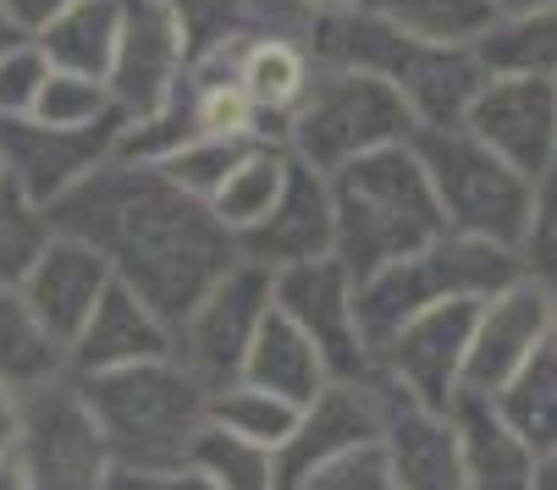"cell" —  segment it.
<instances>
[{"label":"cell","instance_id":"1","mask_svg":"<svg viewBox=\"0 0 557 490\" xmlns=\"http://www.w3.org/2000/svg\"><path fill=\"white\" fill-rule=\"evenodd\" d=\"M45 215L55 231L95 242L111 271L172 325L188 319L194 303L244 260V242L210 210V199L172 183L154 160H100L77 188L45 204Z\"/></svg>","mask_w":557,"mask_h":490},{"label":"cell","instance_id":"2","mask_svg":"<svg viewBox=\"0 0 557 490\" xmlns=\"http://www.w3.org/2000/svg\"><path fill=\"white\" fill-rule=\"evenodd\" d=\"M77 375V369H72ZM84 397L111 447V479L122 490H177L199 474L188 468V452L199 430L210 425V386L166 359H138L122 369L77 375ZM205 485V479H199Z\"/></svg>","mask_w":557,"mask_h":490},{"label":"cell","instance_id":"3","mask_svg":"<svg viewBox=\"0 0 557 490\" xmlns=\"http://www.w3.org/2000/svg\"><path fill=\"white\" fill-rule=\"evenodd\" d=\"M332 204H337V260L354 271V281L431 249L447 231V210L414 143H386L343 160L332 172Z\"/></svg>","mask_w":557,"mask_h":490},{"label":"cell","instance_id":"4","mask_svg":"<svg viewBox=\"0 0 557 490\" xmlns=\"http://www.w3.org/2000/svg\"><path fill=\"white\" fill-rule=\"evenodd\" d=\"M314 61H343V66H364L381 72L386 84L404 95L420 116V127H453L469 116L474 95L486 89V61L474 55V45H442V39H420L409 28H397L364 7H343V12H321L309 34Z\"/></svg>","mask_w":557,"mask_h":490},{"label":"cell","instance_id":"5","mask_svg":"<svg viewBox=\"0 0 557 490\" xmlns=\"http://www.w3.org/2000/svg\"><path fill=\"white\" fill-rule=\"evenodd\" d=\"M420 127L414 105L397 95L381 72L343 66V61H314V77L293 116L282 122V138L293 154H304L309 166L337 172L343 160L386 149V143H409Z\"/></svg>","mask_w":557,"mask_h":490},{"label":"cell","instance_id":"6","mask_svg":"<svg viewBox=\"0 0 557 490\" xmlns=\"http://www.w3.org/2000/svg\"><path fill=\"white\" fill-rule=\"evenodd\" d=\"M414 154L436 183V199L447 210L453 231L497 237V242H524L530 210H535V177H524L513 160H503L486 138H474L463 122L453 127H414Z\"/></svg>","mask_w":557,"mask_h":490},{"label":"cell","instance_id":"7","mask_svg":"<svg viewBox=\"0 0 557 490\" xmlns=\"http://www.w3.org/2000/svg\"><path fill=\"white\" fill-rule=\"evenodd\" d=\"M28 485L50 490H89L111 479V447L84 397V380L72 369L23 397V430L12 447Z\"/></svg>","mask_w":557,"mask_h":490},{"label":"cell","instance_id":"8","mask_svg":"<svg viewBox=\"0 0 557 490\" xmlns=\"http://www.w3.org/2000/svg\"><path fill=\"white\" fill-rule=\"evenodd\" d=\"M276 303V271L260 260H237L199 303L188 319L172 325V359L194 369L210 391L244 380L249 348L260 337V319Z\"/></svg>","mask_w":557,"mask_h":490},{"label":"cell","instance_id":"9","mask_svg":"<svg viewBox=\"0 0 557 490\" xmlns=\"http://www.w3.org/2000/svg\"><path fill=\"white\" fill-rule=\"evenodd\" d=\"M188 77V12L183 0H122V39L111 61V95L127 122L154 116Z\"/></svg>","mask_w":557,"mask_h":490},{"label":"cell","instance_id":"10","mask_svg":"<svg viewBox=\"0 0 557 490\" xmlns=\"http://www.w3.org/2000/svg\"><path fill=\"white\" fill-rule=\"evenodd\" d=\"M127 127V111H111L89 127H55L39 116H0V154H7V177L34 199L55 204L66 188L84 183L100 160L116 154Z\"/></svg>","mask_w":557,"mask_h":490},{"label":"cell","instance_id":"11","mask_svg":"<svg viewBox=\"0 0 557 490\" xmlns=\"http://www.w3.org/2000/svg\"><path fill=\"white\" fill-rule=\"evenodd\" d=\"M364 380L381 402V441L392 452L397 490H463V457L447 407H431L381 364H370Z\"/></svg>","mask_w":557,"mask_h":490},{"label":"cell","instance_id":"12","mask_svg":"<svg viewBox=\"0 0 557 490\" xmlns=\"http://www.w3.org/2000/svg\"><path fill=\"white\" fill-rule=\"evenodd\" d=\"M354 298H359V281L337 254L298 260V265L276 271V309L293 314L314 337V348L326 353L332 380H354L375 364L370 348H364V331H359V303Z\"/></svg>","mask_w":557,"mask_h":490},{"label":"cell","instance_id":"13","mask_svg":"<svg viewBox=\"0 0 557 490\" xmlns=\"http://www.w3.org/2000/svg\"><path fill=\"white\" fill-rule=\"evenodd\" d=\"M474 319H481V298H436L414 319H404V331H397L375 353V364L392 369L397 380H404L414 397H425L431 407H447L453 391L463 386Z\"/></svg>","mask_w":557,"mask_h":490},{"label":"cell","instance_id":"14","mask_svg":"<svg viewBox=\"0 0 557 490\" xmlns=\"http://www.w3.org/2000/svg\"><path fill=\"white\" fill-rule=\"evenodd\" d=\"M463 127L486 138L503 160L524 177H541L557 166V84L552 77H519V72H492L486 89L474 95Z\"/></svg>","mask_w":557,"mask_h":490},{"label":"cell","instance_id":"15","mask_svg":"<svg viewBox=\"0 0 557 490\" xmlns=\"http://www.w3.org/2000/svg\"><path fill=\"white\" fill-rule=\"evenodd\" d=\"M244 260H260L271 271L337 254V204H332V172L309 166L304 154L287 160V188L271 204V215L249 231H237Z\"/></svg>","mask_w":557,"mask_h":490},{"label":"cell","instance_id":"16","mask_svg":"<svg viewBox=\"0 0 557 490\" xmlns=\"http://www.w3.org/2000/svg\"><path fill=\"white\" fill-rule=\"evenodd\" d=\"M546 337H552V287L541 276H519L513 287H503L497 298L481 303L469 364H463V386L503 391L535 359V348Z\"/></svg>","mask_w":557,"mask_h":490},{"label":"cell","instance_id":"17","mask_svg":"<svg viewBox=\"0 0 557 490\" xmlns=\"http://www.w3.org/2000/svg\"><path fill=\"white\" fill-rule=\"evenodd\" d=\"M375 436H381V402H375L370 380L364 375L326 380V391L298 414V430L276 452V485L282 490H304V479L326 457H337V452H348L359 441H375Z\"/></svg>","mask_w":557,"mask_h":490},{"label":"cell","instance_id":"18","mask_svg":"<svg viewBox=\"0 0 557 490\" xmlns=\"http://www.w3.org/2000/svg\"><path fill=\"white\" fill-rule=\"evenodd\" d=\"M447 419L458 430L463 485H474V490H530L535 485V452L508 425L497 391L458 386L453 402H447Z\"/></svg>","mask_w":557,"mask_h":490},{"label":"cell","instance_id":"19","mask_svg":"<svg viewBox=\"0 0 557 490\" xmlns=\"http://www.w3.org/2000/svg\"><path fill=\"white\" fill-rule=\"evenodd\" d=\"M111 281H116V271H111V260L95 249V242L72 237V231H55V237L45 242V254H39L34 276L23 281V292H28L34 314L72 348Z\"/></svg>","mask_w":557,"mask_h":490},{"label":"cell","instance_id":"20","mask_svg":"<svg viewBox=\"0 0 557 490\" xmlns=\"http://www.w3.org/2000/svg\"><path fill=\"white\" fill-rule=\"evenodd\" d=\"M166 353H172V319L116 276L72 342V369L95 375V369H122V364L166 359Z\"/></svg>","mask_w":557,"mask_h":490},{"label":"cell","instance_id":"21","mask_svg":"<svg viewBox=\"0 0 557 490\" xmlns=\"http://www.w3.org/2000/svg\"><path fill=\"white\" fill-rule=\"evenodd\" d=\"M244 380H255V386H271V391H282L287 402L309 407L314 397L326 391L332 369H326V353L314 348V337L304 331V325L271 303V314L260 319V337H255V348H249Z\"/></svg>","mask_w":557,"mask_h":490},{"label":"cell","instance_id":"22","mask_svg":"<svg viewBox=\"0 0 557 490\" xmlns=\"http://www.w3.org/2000/svg\"><path fill=\"white\" fill-rule=\"evenodd\" d=\"M72 369V348L34 314L23 287H0V380L17 397L61 380Z\"/></svg>","mask_w":557,"mask_h":490},{"label":"cell","instance_id":"23","mask_svg":"<svg viewBox=\"0 0 557 490\" xmlns=\"http://www.w3.org/2000/svg\"><path fill=\"white\" fill-rule=\"evenodd\" d=\"M45 55L66 72H89V77H111L116 61V39H122V0H72L61 17H50L39 34Z\"/></svg>","mask_w":557,"mask_h":490},{"label":"cell","instance_id":"24","mask_svg":"<svg viewBox=\"0 0 557 490\" xmlns=\"http://www.w3.org/2000/svg\"><path fill=\"white\" fill-rule=\"evenodd\" d=\"M309 77H314V50L304 39H255L237 55V84H244V95L265 116V127L293 116V105L309 89Z\"/></svg>","mask_w":557,"mask_h":490},{"label":"cell","instance_id":"25","mask_svg":"<svg viewBox=\"0 0 557 490\" xmlns=\"http://www.w3.org/2000/svg\"><path fill=\"white\" fill-rule=\"evenodd\" d=\"M287 160H293V149H287L282 133H276V138H260V143L244 154V166L226 177V188L210 199V210H215L232 231L260 226V221L271 215V204L282 199V188H287Z\"/></svg>","mask_w":557,"mask_h":490},{"label":"cell","instance_id":"26","mask_svg":"<svg viewBox=\"0 0 557 490\" xmlns=\"http://www.w3.org/2000/svg\"><path fill=\"white\" fill-rule=\"evenodd\" d=\"M474 55L486 61V72L557 77V7L497 17L481 39H474Z\"/></svg>","mask_w":557,"mask_h":490},{"label":"cell","instance_id":"27","mask_svg":"<svg viewBox=\"0 0 557 490\" xmlns=\"http://www.w3.org/2000/svg\"><path fill=\"white\" fill-rule=\"evenodd\" d=\"M508 425L530 441V452H552L557 447V337H546L535 348V359L497 391Z\"/></svg>","mask_w":557,"mask_h":490},{"label":"cell","instance_id":"28","mask_svg":"<svg viewBox=\"0 0 557 490\" xmlns=\"http://www.w3.org/2000/svg\"><path fill=\"white\" fill-rule=\"evenodd\" d=\"M188 468L205 485H226V490H271L276 485V452L265 441H249V436L215 425V419L199 430Z\"/></svg>","mask_w":557,"mask_h":490},{"label":"cell","instance_id":"29","mask_svg":"<svg viewBox=\"0 0 557 490\" xmlns=\"http://www.w3.org/2000/svg\"><path fill=\"white\" fill-rule=\"evenodd\" d=\"M298 414H304L298 402H287L282 391L255 386V380H232V386L210 391V419L237 430V436H249V441H265L271 452L287 447V436L298 430Z\"/></svg>","mask_w":557,"mask_h":490},{"label":"cell","instance_id":"30","mask_svg":"<svg viewBox=\"0 0 557 490\" xmlns=\"http://www.w3.org/2000/svg\"><path fill=\"white\" fill-rule=\"evenodd\" d=\"M359 7L420 39H442V45H474L497 23L492 0H359Z\"/></svg>","mask_w":557,"mask_h":490},{"label":"cell","instance_id":"31","mask_svg":"<svg viewBox=\"0 0 557 490\" xmlns=\"http://www.w3.org/2000/svg\"><path fill=\"white\" fill-rule=\"evenodd\" d=\"M260 138H271V133H205V138L183 143L177 154L154 160V166H161L172 183H183L188 193L215 199V193L226 188V177H232L237 166H244V154H249Z\"/></svg>","mask_w":557,"mask_h":490},{"label":"cell","instance_id":"32","mask_svg":"<svg viewBox=\"0 0 557 490\" xmlns=\"http://www.w3.org/2000/svg\"><path fill=\"white\" fill-rule=\"evenodd\" d=\"M50 237H55V226H50L45 204H34L17 183L0 188V287H23Z\"/></svg>","mask_w":557,"mask_h":490},{"label":"cell","instance_id":"33","mask_svg":"<svg viewBox=\"0 0 557 490\" xmlns=\"http://www.w3.org/2000/svg\"><path fill=\"white\" fill-rule=\"evenodd\" d=\"M111 111H122V105H116V95H111L106 77L66 72V66H55V72L45 77V95H39V105H34V116H39V122H55V127H89V122H100V116H111Z\"/></svg>","mask_w":557,"mask_h":490},{"label":"cell","instance_id":"34","mask_svg":"<svg viewBox=\"0 0 557 490\" xmlns=\"http://www.w3.org/2000/svg\"><path fill=\"white\" fill-rule=\"evenodd\" d=\"M304 490H397L386 441L375 436V441H359V447H348V452L326 457L321 468H314V474L304 479Z\"/></svg>","mask_w":557,"mask_h":490},{"label":"cell","instance_id":"35","mask_svg":"<svg viewBox=\"0 0 557 490\" xmlns=\"http://www.w3.org/2000/svg\"><path fill=\"white\" fill-rule=\"evenodd\" d=\"M50 72H55V61L45 55V45L34 34L17 39L7 55H0V116H34Z\"/></svg>","mask_w":557,"mask_h":490},{"label":"cell","instance_id":"36","mask_svg":"<svg viewBox=\"0 0 557 490\" xmlns=\"http://www.w3.org/2000/svg\"><path fill=\"white\" fill-rule=\"evenodd\" d=\"M519 249H524V271L557 292V166L535 177V210H530V231Z\"/></svg>","mask_w":557,"mask_h":490},{"label":"cell","instance_id":"37","mask_svg":"<svg viewBox=\"0 0 557 490\" xmlns=\"http://www.w3.org/2000/svg\"><path fill=\"white\" fill-rule=\"evenodd\" d=\"M66 7H72V0H7V12L17 17L23 34H39V28H45L50 17H61Z\"/></svg>","mask_w":557,"mask_h":490},{"label":"cell","instance_id":"38","mask_svg":"<svg viewBox=\"0 0 557 490\" xmlns=\"http://www.w3.org/2000/svg\"><path fill=\"white\" fill-rule=\"evenodd\" d=\"M17 430H23V397L0 380V457L17 447Z\"/></svg>","mask_w":557,"mask_h":490},{"label":"cell","instance_id":"39","mask_svg":"<svg viewBox=\"0 0 557 490\" xmlns=\"http://www.w3.org/2000/svg\"><path fill=\"white\" fill-rule=\"evenodd\" d=\"M17 39H28V34H23V28H17V17L7 12V0H0V55H7Z\"/></svg>","mask_w":557,"mask_h":490},{"label":"cell","instance_id":"40","mask_svg":"<svg viewBox=\"0 0 557 490\" xmlns=\"http://www.w3.org/2000/svg\"><path fill=\"white\" fill-rule=\"evenodd\" d=\"M535 485H541V490H557V447L535 457Z\"/></svg>","mask_w":557,"mask_h":490},{"label":"cell","instance_id":"41","mask_svg":"<svg viewBox=\"0 0 557 490\" xmlns=\"http://www.w3.org/2000/svg\"><path fill=\"white\" fill-rule=\"evenodd\" d=\"M497 7V17H508V12H541V7H557V0H492Z\"/></svg>","mask_w":557,"mask_h":490},{"label":"cell","instance_id":"42","mask_svg":"<svg viewBox=\"0 0 557 490\" xmlns=\"http://www.w3.org/2000/svg\"><path fill=\"white\" fill-rule=\"evenodd\" d=\"M314 12H343V7H359V0H309Z\"/></svg>","mask_w":557,"mask_h":490},{"label":"cell","instance_id":"43","mask_svg":"<svg viewBox=\"0 0 557 490\" xmlns=\"http://www.w3.org/2000/svg\"><path fill=\"white\" fill-rule=\"evenodd\" d=\"M7 183H12V177H7V154H0V188H7Z\"/></svg>","mask_w":557,"mask_h":490},{"label":"cell","instance_id":"44","mask_svg":"<svg viewBox=\"0 0 557 490\" xmlns=\"http://www.w3.org/2000/svg\"><path fill=\"white\" fill-rule=\"evenodd\" d=\"M552 337H557V292H552Z\"/></svg>","mask_w":557,"mask_h":490},{"label":"cell","instance_id":"45","mask_svg":"<svg viewBox=\"0 0 557 490\" xmlns=\"http://www.w3.org/2000/svg\"><path fill=\"white\" fill-rule=\"evenodd\" d=\"M552 84H557V77H552Z\"/></svg>","mask_w":557,"mask_h":490}]
</instances>
